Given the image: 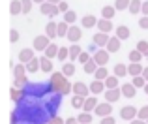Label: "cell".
I'll return each instance as SVG.
<instances>
[{
    "instance_id": "cell-1",
    "label": "cell",
    "mask_w": 148,
    "mask_h": 124,
    "mask_svg": "<svg viewBox=\"0 0 148 124\" xmlns=\"http://www.w3.org/2000/svg\"><path fill=\"white\" fill-rule=\"evenodd\" d=\"M51 85H53V90L54 92H60V94H68L69 90H73V85L68 83L66 75L62 72H53L51 73Z\"/></svg>"
},
{
    "instance_id": "cell-2",
    "label": "cell",
    "mask_w": 148,
    "mask_h": 124,
    "mask_svg": "<svg viewBox=\"0 0 148 124\" xmlns=\"http://www.w3.org/2000/svg\"><path fill=\"white\" fill-rule=\"evenodd\" d=\"M137 115H139V109L135 105H126L120 109V118H124V121H133Z\"/></svg>"
},
{
    "instance_id": "cell-3",
    "label": "cell",
    "mask_w": 148,
    "mask_h": 124,
    "mask_svg": "<svg viewBox=\"0 0 148 124\" xmlns=\"http://www.w3.org/2000/svg\"><path fill=\"white\" fill-rule=\"evenodd\" d=\"M51 38L47 36V34H41V36H36L34 38V49L36 51H45V49L51 45Z\"/></svg>"
},
{
    "instance_id": "cell-4",
    "label": "cell",
    "mask_w": 148,
    "mask_h": 124,
    "mask_svg": "<svg viewBox=\"0 0 148 124\" xmlns=\"http://www.w3.org/2000/svg\"><path fill=\"white\" fill-rule=\"evenodd\" d=\"M40 10H41V13L47 15V17H56V15L60 13L58 6H56V4H51V2H43L40 6Z\"/></svg>"
},
{
    "instance_id": "cell-5",
    "label": "cell",
    "mask_w": 148,
    "mask_h": 124,
    "mask_svg": "<svg viewBox=\"0 0 148 124\" xmlns=\"http://www.w3.org/2000/svg\"><path fill=\"white\" fill-rule=\"evenodd\" d=\"M92 59L98 62V66H107V62H109V51L101 47L96 55H92Z\"/></svg>"
},
{
    "instance_id": "cell-6",
    "label": "cell",
    "mask_w": 148,
    "mask_h": 124,
    "mask_svg": "<svg viewBox=\"0 0 148 124\" xmlns=\"http://www.w3.org/2000/svg\"><path fill=\"white\" fill-rule=\"evenodd\" d=\"M112 107H111V102H101L98 103V107H96L94 113L98 115V117H107V115H111Z\"/></svg>"
},
{
    "instance_id": "cell-7",
    "label": "cell",
    "mask_w": 148,
    "mask_h": 124,
    "mask_svg": "<svg viewBox=\"0 0 148 124\" xmlns=\"http://www.w3.org/2000/svg\"><path fill=\"white\" fill-rule=\"evenodd\" d=\"M81 36H83L81 28H79V26H75V25H71V26H69V32H68V36H66V38H68L71 43H77V41L81 40Z\"/></svg>"
},
{
    "instance_id": "cell-8",
    "label": "cell",
    "mask_w": 148,
    "mask_h": 124,
    "mask_svg": "<svg viewBox=\"0 0 148 124\" xmlns=\"http://www.w3.org/2000/svg\"><path fill=\"white\" fill-rule=\"evenodd\" d=\"M109 40H111V36L109 34H105V32H96L94 34V43L96 45H99V47H107V43H109Z\"/></svg>"
},
{
    "instance_id": "cell-9",
    "label": "cell",
    "mask_w": 148,
    "mask_h": 124,
    "mask_svg": "<svg viewBox=\"0 0 148 124\" xmlns=\"http://www.w3.org/2000/svg\"><path fill=\"white\" fill-rule=\"evenodd\" d=\"M105 88H107V87H105V81H101V79H94V81H92V83H90V92H92V94H101V92H105Z\"/></svg>"
},
{
    "instance_id": "cell-10",
    "label": "cell",
    "mask_w": 148,
    "mask_h": 124,
    "mask_svg": "<svg viewBox=\"0 0 148 124\" xmlns=\"http://www.w3.org/2000/svg\"><path fill=\"white\" fill-rule=\"evenodd\" d=\"M143 70H145V66H143L141 62H131V64L127 66V73H130L131 77L143 75Z\"/></svg>"
},
{
    "instance_id": "cell-11",
    "label": "cell",
    "mask_w": 148,
    "mask_h": 124,
    "mask_svg": "<svg viewBox=\"0 0 148 124\" xmlns=\"http://www.w3.org/2000/svg\"><path fill=\"white\" fill-rule=\"evenodd\" d=\"M103 94H105V102L114 103L116 100H120V94H122V90H118V88H107V92H103Z\"/></svg>"
},
{
    "instance_id": "cell-12",
    "label": "cell",
    "mask_w": 148,
    "mask_h": 124,
    "mask_svg": "<svg viewBox=\"0 0 148 124\" xmlns=\"http://www.w3.org/2000/svg\"><path fill=\"white\" fill-rule=\"evenodd\" d=\"M73 92L79 96H84V98H88V92H90V87L84 83H81V81H77L75 85H73Z\"/></svg>"
},
{
    "instance_id": "cell-13",
    "label": "cell",
    "mask_w": 148,
    "mask_h": 124,
    "mask_svg": "<svg viewBox=\"0 0 148 124\" xmlns=\"http://www.w3.org/2000/svg\"><path fill=\"white\" fill-rule=\"evenodd\" d=\"M98 98L96 96H90V98L84 100V105H83V111H86V113H90V111H96V107H98Z\"/></svg>"
},
{
    "instance_id": "cell-14",
    "label": "cell",
    "mask_w": 148,
    "mask_h": 124,
    "mask_svg": "<svg viewBox=\"0 0 148 124\" xmlns=\"http://www.w3.org/2000/svg\"><path fill=\"white\" fill-rule=\"evenodd\" d=\"M34 59V51L30 47H26V49H23L21 53H19V62H23V64H28L30 60Z\"/></svg>"
},
{
    "instance_id": "cell-15",
    "label": "cell",
    "mask_w": 148,
    "mask_h": 124,
    "mask_svg": "<svg viewBox=\"0 0 148 124\" xmlns=\"http://www.w3.org/2000/svg\"><path fill=\"white\" fill-rule=\"evenodd\" d=\"M122 94L126 96V98H133L135 96V92H137V87H135L133 83H126V85H122Z\"/></svg>"
},
{
    "instance_id": "cell-16",
    "label": "cell",
    "mask_w": 148,
    "mask_h": 124,
    "mask_svg": "<svg viewBox=\"0 0 148 124\" xmlns=\"http://www.w3.org/2000/svg\"><path fill=\"white\" fill-rule=\"evenodd\" d=\"M98 30H99V32H105V34L111 32V30H112L111 19H99V21H98Z\"/></svg>"
},
{
    "instance_id": "cell-17",
    "label": "cell",
    "mask_w": 148,
    "mask_h": 124,
    "mask_svg": "<svg viewBox=\"0 0 148 124\" xmlns=\"http://www.w3.org/2000/svg\"><path fill=\"white\" fill-rule=\"evenodd\" d=\"M26 70H28V73H36L38 70H41V60L34 56V59L30 60L28 64H26Z\"/></svg>"
},
{
    "instance_id": "cell-18",
    "label": "cell",
    "mask_w": 148,
    "mask_h": 124,
    "mask_svg": "<svg viewBox=\"0 0 148 124\" xmlns=\"http://www.w3.org/2000/svg\"><path fill=\"white\" fill-rule=\"evenodd\" d=\"M120 41H122V40H120V38H111V40H109V43H107V51L109 53H116V51H118V49H120Z\"/></svg>"
},
{
    "instance_id": "cell-19",
    "label": "cell",
    "mask_w": 148,
    "mask_h": 124,
    "mask_svg": "<svg viewBox=\"0 0 148 124\" xmlns=\"http://www.w3.org/2000/svg\"><path fill=\"white\" fill-rule=\"evenodd\" d=\"M81 53H83V49H81L77 43H73L71 47H69V60H73V62H75V60H79Z\"/></svg>"
},
{
    "instance_id": "cell-20",
    "label": "cell",
    "mask_w": 148,
    "mask_h": 124,
    "mask_svg": "<svg viewBox=\"0 0 148 124\" xmlns=\"http://www.w3.org/2000/svg\"><path fill=\"white\" fill-rule=\"evenodd\" d=\"M41 70H43V72L45 73H53V62H51V59H49V56H41Z\"/></svg>"
},
{
    "instance_id": "cell-21",
    "label": "cell",
    "mask_w": 148,
    "mask_h": 124,
    "mask_svg": "<svg viewBox=\"0 0 148 124\" xmlns=\"http://www.w3.org/2000/svg\"><path fill=\"white\" fill-rule=\"evenodd\" d=\"M45 34H47L49 38H54V36H58V25H56L54 21L47 23V28H45Z\"/></svg>"
},
{
    "instance_id": "cell-22",
    "label": "cell",
    "mask_w": 148,
    "mask_h": 124,
    "mask_svg": "<svg viewBox=\"0 0 148 124\" xmlns=\"http://www.w3.org/2000/svg\"><path fill=\"white\" fill-rule=\"evenodd\" d=\"M83 26H84V28H92V26H98V19H96L94 15H86V17H83Z\"/></svg>"
},
{
    "instance_id": "cell-23",
    "label": "cell",
    "mask_w": 148,
    "mask_h": 124,
    "mask_svg": "<svg viewBox=\"0 0 148 124\" xmlns=\"http://www.w3.org/2000/svg\"><path fill=\"white\" fill-rule=\"evenodd\" d=\"M98 68H99V66H98V62H96L94 59H90L86 64H84V72H86V73H92V75L98 72Z\"/></svg>"
},
{
    "instance_id": "cell-24",
    "label": "cell",
    "mask_w": 148,
    "mask_h": 124,
    "mask_svg": "<svg viewBox=\"0 0 148 124\" xmlns=\"http://www.w3.org/2000/svg\"><path fill=\"white\" fill-rule=\"evenodd\" d=\"M127 10L131 11V13H139V11H143V0H131L130 2V8Z\"/></svg>"
},
{
    "instance_id": "cell-25",
    "label": "cell",
    "mask_w": 148,
    "mask_h": 124,
    "mask_svg": "<svg viewBox=\"0 0 148 124\" xmlns=\"http://www.w3.org/2000/svg\"><path fill=\"white\" fill-rule=\"evenodd\" d=\"M10 11H11V15L23 13V2L21 0H13V2L10 4Z\"/></svg>"
},
{
    "instance_id": "cell-26",
    "label": "cell",
    "mask_w": 148,
    "mask_h": 124,
    "mask_svg": "<svg viewBox=\"0 0 148 124\" xmlns=\"http://www.w3.org/2000/svg\"><path fill=\"white\" fill-rule=\"evenodd\" d=\"M62 73H64L66 77H71L73 73H75V64H73V62H66V64L62 66Z\"/></svg>"
},
{
    "instance_id": "cell-27",
    "label": "cell",
    "mask_w": 148,
    "mask_h": 124,
    "mask_svg": "<svg viewBox=\"0 0 148 124\" xmlns=\"http://www.w3.org/2000/svg\"><path fill=\"white\" fill-rule=\"evenodd\" d=\"M114 11H116L114 6H103L101 15H103V19H112V17H114Z\"/></svg>"
},
{
    "instance_id": "cell-28",
    "label": "cell",
    "mask_w": 148,
    "mask_h": 124,
    "mask_svg": "<svg viewBox=\"0 0 148 124\" xmlns=\"http://www.w3.org/2000/svg\"><path fill=\"white\" fill-rule=\"evenodd\" d=\"M58 51H60V47L54 43H51L47 49H45V56H49V59H54V56H58Z\"/></svg>"
},
{
    "instance_id": "cell-29",
    "label": "cell",
    "mask_w": 148,
    "mask_h": 124,
    "mask_svg": "<svg viewBox=\"0 0 148 124\" xmlns=\"http://www.w3.org/2000/svg\"><path fill=\"white\" fill-rule=\"evenodd\" d=\"M116 38H120V40H127V38H130V28H127V26H118V28H116Z\"/></svg>"
},
{
    "instance_id": "cell-30",
    "label": "cell",
    "mask_w": 148,
    "mask_h": 124,
    "mask_svg": "<svg viewBox=\"0 0 148 124\" xmlns=\"http://www.w3.org/2000/svg\"><path fill=\"white\" fill-rule=\"evenodd\" d=\"M114 75H116V77H126V75H130V73H127V66L116 64V66H114Z\"/></svg>"
},
{
    "instance_id": "cell-31",
    "label": "cell",
    "mask_w": 148,
    "mask_h": 124,
    "mask_svg": "<svg viewBox=\"0 0 148 124\" xmlns=\"http://www.w3.org/2000/svg\"><path fill=\"white\" fill-rule=\"evenodd\" d=\"M84 100H86L84 96H79V94H75V96L71 98V105H73V107H79V109H83V105H84Z\"/></svg>"
},
{
    "instance_id": "cell-32",
    "label": "cell",
    "mask_w": 148,
    "mask_h": 124,
    "mask_svg": "<svg viewBox=\"0 0 148 124\" xmlns=\"http://www.w3.org/2000/svg\"><path fill=\"white\" fill-rule=\"evenodd\" d=\"M26 72H28V70H26V64H23V62H21V64H17V66L13 68V75H15V77H23Z\"/></svg>"
},
{
    "instance_id": "cell-33",
    "label": "cell",
    "mask_w": 148,
    "mask_h": 124,
    "mask_svg": "<svg viewBox=\"0 0 148 124\" xmlns=\"http://www.w3.org/2000/svg\"><path fill=\"white\" fill-rule=\"evenodd\" d=\"M69 23H66V21H62V23H58V36H68V32H69Z\"/></svg>"
},
{
    "instance_id": "cell-34",
    "label": "cell",
    "mask_w": 148,
    "mask_h": 124,
    "mask_svg": "<svg viewBox=\"0 0 148 124\" xmlns=\"http://www.w3.org/2000/svg\"><path fill=\"white\" fill-rule=\"evenodd\" d=\"M94 77H96V79H101V81H105V79L109 77V73H107V68H105V66H99V68H98V72L94 73Z\"/></svg>"
},
{
    "instance_id": "cell-35",
    "label": "cell",
    "mask_w": 148,
    "mask_h": 124,
    "mask_svg": "<svg viewBox=\"0 0 148 124\" xmlns=\"http://www.w3.org/2000/svg\"><path fill=\"white\" fill-rule=\"evenodd\" d=\"M105 87L107 88H118V77L116 75L107 77V79H105Z\"/></svg>"
},
{
    "instance_id": "cell-36",
    "label": "cell",
    "mask_w": 148,
    "mask_h": 124,
    "mask_svg": "<svg viewBox=\"0 0 148 124\" xmlns=\"http://www.w3.org/2000/svg\"><path fill=\"white\" fill-rule=\"evenodd\" d=\"M23 96H25V94H23V88H11V100H13V102H21V100H23Z\"/></svg>"
},
{
    "instance_id": "cell-37",
    "label": "cell",
    "mask_w": 148,
    "mask_h": 124,
    "mask_svg": "<svg viewBox=\"0 0 148 124\" xmlns=\"http://www.w3.org/2000/svg\"><path fill=\"white\" fill-rule=\"evenodd\" d=\"M143 56H145V55H143L139 49H133V51L130 53V62H141Z\"/></svg>"
},
{
    "instance_id": "cell-38",
    "label": "cell",
    "mask_w": 148,
    "mask_h": 124,
    "mask_svg": "<svg viewBox=\"0 0 148 124\" xmlns=\"http://www.w3.org/2000/svg\"><path fill=\"white\" fill-rule=\"evenodd\" d=\"M60 62L68 60L69 59V47H60V51H58V56H56Z\"/></svg>"
},
{
    "instance_id": "cell-39",
    "label": "cell",
    "mask_w": 148,
    "mask_h": 124,
    "mask_svg": "<svg viewBox=\"0 0 148 124\" xmlns=\"http://www.w3.org/2000/svg\"><path fill=\"white\" fill-rule=\"evenodd\" d=\"M77 118H79V122H81V124H92V115H90V113H86V111H83V113H81Z\"/></svg>"
},
{
    "instance_id": "cell-40",
    "label": "cell",
    "mask_w": 148,
    "mask_h": 124,
    "mask_svg": "<svg viewBox=\"0 0 148 124\" xmlns=\"http://www.w3.org/2000/svg\"><path fill=\"white\" fill-rule=\"evenodd\" d=\"M131 83H133L137 88H145V85L148 83V81H146L143 75H137V77H133V81H131Z\"/></svg>"
},
{
    "instance_id": "cell-41",
    "label": "cell",
    "mask_w": 148,
    "mask_h": 124,
    "mask_svg": "<svg viewBox=\"0 0 148 124\" xmlns=\"http://www.w3.org/2000/svg\"><path fill=\"white\" fill-rule=\"evenodd\" d=\"M130 2H131V0H116V2H114V8H116L118 11L127 10V8H130Z\"/></svg>"
},
{
    "instance_id": "cell-42",
    "label": "cell",
    "mask_w": 148,
    "mask_h": 124,
    "mask_svg": "<svg viewBox=\"0 0 148 124\" xmlns=\"http://www.w3.org/2000/svg\"><path fill=\"white\" fill-rule=\"evenodd\" d=\"M75 19H77V15H75V11H66L64 13V21L66 23H69V25H73V23H75Z\"/></svg>"
},
{
    "instance_id": "cell-43",
    "label": "cell",
    "mask_w": 148,
    "mask_h": 124,
    "mask_svg": "<svg viewBox=\"0 0 148 124\" xmlns=\"http://www.w3.org/2000/svg\"><path fill=\"white\" fill-rule=\"evenodd\" d=\"M26 85H28V79H26V75H23V77H15V87H17V88H25Z\"/></svg>"
},
{
    "instance_id": "cell-44",
    "label": "cell",
    "mask_w": 148,
    "mask_h": 124,
    "mask_svg": "<svg viewBox=\"0 0 148 124\" xmlns=\"http://www.w3.org/2000/svg\"><path fill=\"white\" fill-rule=\"evenodd\" d=\"M137 49H139V51H141L145 56H148V41H146V40H141V41H139V43H137Z\"/></svg>"
},
{
    "instance_id": "cell-45",
    "label": "cell",
    "mask_w": 148,
    "mask_h": 124,
    "mask_svg": "<svg viewBox=\"0 0 148 124\" xmlns=\"http://www.w3.org/2000/svg\"><path fill=\"white\" fill-rule=\"evenodd\" d=\"M21 2H23V13H30L34 0H21Z\"/></svg>"
},
{
    "instance_id": "cell-46",
    "label": "cell",
    "mask_w": 148,
    "mask_h": 124,
    "mask_svg": "<svg viewBox=\"0 0 148 124\" xmlns=\"http://www.w3.org/2000/svg\"><path fill=\"white\" fill-rule=\"evenodd\" d=\"M139 118H143V121H148V105H145V107H141L139 109V115H137Z\"/></svg>"
},
{
    "instance_id": "cell-47",
    "label": "cell",
    "mask_w": 148,
    "mask_h": 124,
    "mask_svg": "<svg viewBox=\"0 0 148 124\" xmlns=\"http://www.w3.org/2000/svg\"><path fill=\"white\" fill-rule=\"evenodd\" d=\"M88 60H90V53H88V51H83V53H81V56H79V62L86 64Z\"/></svg>"
},
{
    "instance_id": "cell-48",
    "label": "cell",
    "mask_w": 148,
    "mask_h": 124,
    "mask_svg": "<svg viewBox=\"0 0 148 124\" xmlns=\"http://www.w3.org/2000/svg\"><path fill=\"white\" fill-rule=\"evenodd\" d=\"M58 10H60V13H66V11H69V4L62 0V2L58 4Z\"/></svg>"
},
{
    "instance_id": "cell-49",
    "label": "cell",
    "mask_w": 148,
    "mask_h": 124,
    "mask_svg": "<svg viewBox=\"0 0 148 124\" xmlns=\"http://www.w3.org/2000/svg\"><path fill=\"white\" fill-rule=\"evenodd\" d=\"M19 40V32H17V30H10V41H11V43H15V41H17Z\"/></svg>"
},
{
    "instance_id": "cell-50",
    "label": "cell",
    "mask_w": 148,
    "mask_h": 124,
    "mask_svg": "<svg viewBox=\"0 0 148 124\" xmlns=\"http://www.w3.org/2000/svg\"><path fill=\"white\" fill-rule=\"evenodd\" d=\"M139 26H141V28H148V15H145V17H141L139 19Z\"/></svg>"
},
{
    "instance_id": "cell-51",
    "label": "cell",
    "mask_w": 148,
    "mask_h": 124,
    "mask_svg": "<svg viewBox=\"0 0 148 124\" xmlns=\"http://www.w3.org/2000/svg\"><path fill=\"white\" fill-rule=\"evenodd\" d=\"M99 49H101V47H99V45H96L94 41H92V45H88V53H90V55H96Z\"/></svg>"
},
{
    "instance_id": "cell-52",
    "label": "cell",
    "mask_w": 148,
    "mask_h": 124,
    "mask_svg": "<svg viewBox=\"0 0 148 124\" xmlns=\"http://www.w3.org/2000/svg\"><path fill=\"white\" fill-rule=\"evenodd\" d=\"M99 124H116V122H114V118H112L111 115H107V117H101V122Z\"/></svg>"
},
{
    "instance_id": "cell-53",
    "label": "cell",
    "mask_w": 148,
    "mask_h": 124,
    "mask_svg": "<svg viewBox=\"0 0 148 124\" xmlns=\"http://www.w3.org/2000/svg\"><path fill=\"white\" fill-rule=\"evenodd\" d=\"M49 124H66V121H62L60 117H56V115H54L53 118H51V122Z\"/></svg>"
},
{
    "instance_id": "cell-54",
    "label": "cell",
    "mask_w": 148,
    "mask_h": 124,
    "mask_svg": "<svg viewBox=\"0 0 148 124\" xmlns=\"http://www.w3.org/2000/svg\"><path fill=\"white\" fill-rule=\"evenodd\" d=\"M130 124H148V121H143V118H133V121H130Z\"/></svg>"
},
{
    "instance_id": "cell-55",
    "label": "cell",
    "mask_w": 148,
    "mask_h": 124,
    "mask_svg": "<svg viewBox=\"0 0 148 124\" xmlns=\"http://www.w3.org/2000/svg\"><path fill=\"white\" fill-rule=\"evenodd\" d=\"M143 15H148V0L146 2H143V11H141Z\"/></svg>"
},
{
    "instance_id": "cell-56",
    "label": "cell",
    "mask_w": 148,
    "mask_h": 124,
    "mask_svg": "<svg viewBox=\"0 0 148 124\" xmlns=\"http://www.w3.org/2000/svg\"><path fill=\"white\" fill-rule=\"evenodd\" d=\"M66 124H81V122H79V118H73L71 117V118H68V121H66Z\"/></svg>"
},
{
    "instance_id": "cell-57",
    "label": "cell",
    "mask_w": 148,
    "mask_h": 124,
    "mask_svg": "<svg viewBox=\"0 0 148 124\" xmlns=\"http://www.w3.org/2000/svg\"><path fill=\"white\" fill-rule=\"evenodd\" d=\"M143 77H145V79L148 81V68H145V70H143Z\"/></svg>"
},
{
    "instance_id": "cell-58",
    "label": "cell",
    "mask_w": 148,
    "mask_h": 124,
    "mask_svg": "<svg viewBox=\"0 0 148 124\" xmlns=\"http://www.w3.org/2000/svg\"><path fill=\"white\" fill-rule=\"evenodd\" d=\"M47 2H51V4H56V6H58V4H60L62 0H47Z\"/></svg>"
},
{
    "instance_id": "cell-59",
    "label": "cell",
    "mask_w": 148,
    "mask_h": 124,
    "mask_svg": "<svg viewBox=\"0 0 148 124\" xmlns=\"http://www.w3.org/2000/svg\"><path fill=\"white\" fill-rule=\"evenodd\" d=\"M143 90H145V92H146V94H148V83L145 85V88H143Z\"/></svg>"
},
{
    "instance_id": "cell-60",
    "label": "cell",
    "mask_w": 148,
    "mask_h": 124,
    "mask_svg": "<svg viewBox=\"0 0 148 124\" xmlns=\"http://www.w3.org/2000/svg\"><path fill=\"white\" fill-rule=\"evenodd\" d=\"M34 2H40V4H43V2H47V0H34Z\"/></svg>"
},
{
    "instance_id": "cell-61",
    "label": "cell",
    "mask_w": 148,
    "mask_h": 124,
    "mask_svg": "<svg viewBox=\"0 0 148 124\" xmlns=\"http://www.w3.org/2000/svg\"><path fill=\"white\" fill-rule=\"evenodd\" d=\"M21 124H32V122H21Z\"/></svg>"
},
{
    "instance_id": "cell-62",
    "label": "cell",
    "mask_w": 148,
    "mask_h": 124,
    "mask_svg": "<svg viewBox=\"0 0 148 124\" xmlns=\"http://www.w3.org/2000/svg\"><path fill=\"white\" fill-rule=\"evenodd\" d=\"M146 59H148V56H146Z\"/></svg>"
}]
</instances>
